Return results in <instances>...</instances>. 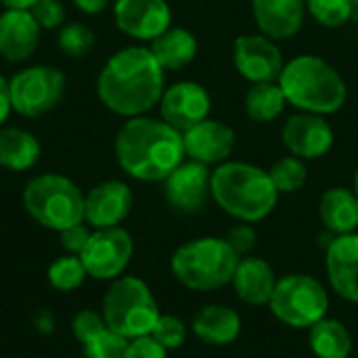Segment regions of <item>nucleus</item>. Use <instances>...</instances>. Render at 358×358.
Masks as SVG:
<instances>
[{"label":"nucleus","instance_id":"13","mask_svg":"<svg viewBox=\"0 0 358 358\" xmlns=\"http://www.w3.org/2000/svg\"><path fill=\"white\" fill-rule=\"evenodd\" d=\"M281 138L292 155L300 159H319L334 147V128L325 115L300 111L285 120Z\"/></svg>","mask_w":358,"mask_h":358},{"label":"nucleus","instance_id":"43","mask_svg":"<svg viewBox=\"0 0 358 358\" xmlns=\"http://www.w3.org/2000/svg\"><path fill=\"white\" fill-rule=\"evenodd\" d=\"M352 191H355V195L358 197V170L357 174H355V187H352Z\"/></svg>","mask_w":358,"mask_h":358},{"label":"nucleus","instance_id":"22","mask_svg":"<svg viewBox=\"0 0 358 358\" xmlns=\"http://www.w3.org/2000/svg\"><path fill=\"white\" fill-rule=\"evenodd\" d=\"M191 329L208 346H229L241 334V317L224 304H206L191 321Z\"/></svg>","mask_w":358,"mask_h":358},{"label":"nucleus","instance_id":"5","mask_svg":"<svg viewBox=\"0 0 358 358\" xmlns=\"http://www.w3.org/2000/svg\"><path fill=\"white\" fill-rule=\"evenodd\" d=\"M237 252L222 237H199L182 243L170 260L178 283L195 292H214L233 281Z\"/></svg>","mask_w":358,"mask_h":358},{"label":"nucleus","instance_id":"39","mask_svg":"<svg viewBox=\"0 0 358 358\" xmlns=\"http://www.w3.org/2000/svg\"><path fill=\"white\" fill-rule=\"evenodd\" d=\"M13 111V103H10V88H8V80L0 73V128L4 126V122L8 120Z\"/></svg>","mask_w":358,"mask_h":358},{"label":"nucleus","instance_id":"36","mask_svg":"<svg viewBox=\"0 0 358 358\" xmlns=\"http://www.w3.org/2000/svg\"><path fill=\"white\" fill-rule=\"evenodd\" d=\"M224 239H227V243L237 252V256L243 258V256H248V254L254 250V245H256V231H254L252 224L241 222V224L233 227Z\"/></svg>","mask_w":358,"mask_h":358},{"label":"nucleus","instance_id":"25","mask_svg":"<svg viewBox=\"0 0 358 358\" xmlns=\"http://www.w3.org/2000/svg\"><path fill=\"white\" fill-rule=\"evenodd\" d=\"M38 138L23 128H0V166L10 172H25L40 159Z\"/></svg>","mask_w":358,"mask_h":358},{"label":"nucleus","instance_id":"18","mask_svg":"<svg viewBox=\"0 0 358 358\" xmlns=\"http://www.w3.org/2000/svg\"><path fill=\"white\" fill-rule=\"evenodd\" d=\"M325 268L331 289L358 304V233L338 235L325 250Z\"/></svg>","mask_w":358,"mask_h":358},{"label":"nucleus","instance_id":"3","mask_svg":"<svg viewBox=\"0 0 358 358\" xmlns=\"http://www.w3.org/2000/svg\"><path fill=\"white\" fill-rule=\"evenodd\" d=\"M210 195L229 216L254 224L264 220L279 201L268 170L248 162H224L210 178Z\"/></svg>","mask_w":358,"mask_h":358},{"label":"nucleus","instance_id":"30","mask_svg":"<svg viewBox=\"0 0 358 358\" xmlns=\"http://www.w3.org/2000/svg\"><path fill=\"white\" fill-rule=\"evenodd\" d=\"M59 48L69 57H84L94 46V31L84 23H67L59 31Z\"/></svg>","mask_w":358,"mask_h":358},{"label":"nucleus","instance_id":"16","mask_svg":"<svg viewBox=\"0 0 358 358\" xmlns=\"http://www.w3.org/2000/svg\"><path fill=\"white\" fill-rule=\"evenodd\" d=\"M132 189L122 180H105L84 195V220L94 229L120 227L132 210Z\"/></svg>","mask_w":358,"mask_h":358},{"label":"nucleus","instance_id":"32","mask_svg":"<svg viewBox=\"0 0 358 358\" xmlns=\"http://www.w3.org/2000/svg\"><path fill=\"white\" fill-rule=\"evenodd\" d=\"M130 340L105 327L90 342L84 344L86 358H126Z\"/></svg>","mask_w":358,"mask_h":358},{"label":"nucleus","instance_id":"41","mask_svg":"<svg viewBox=\"0 0 358 358\" xmlns=\"http://www.w3.org/2000/svg\"><path fill=\"white\" fill-rule=\"evenodd\" d=\"M38 0H0L4 8H19V10H29Z\"/></svg>","mask_w":358,"mask_h":358},{"label":"nucleus","instance_id":"38","mask_svg":"<svg viewBox=\"0 0 358 358\" xmlns=\"http://www.w3.org/2000/svg\"><path fill=\"white\" fill-rule=\"evenodd\" d=\"M126 358H168V350L151 336H143L130 340Z\"/></svg>","mask_w":358,"mask_h":358},{"label":"nucleus","instance_id":"19","mask_svg":"<svg viewBox=\"0 0 358 358\" xmlns=\"http://www.w3.org/2000/svg\"><path fill=\"white\" fill-rule=\"evenodd\" d=\"M40 31L42 27L29 10L6 8L0 15V55L10 63L29 59L38 48Z\"/></svg>","mask_w":358,"mask_h":358},{"label":"nucleus","instance_id":"11","mask_svg":"<svg viewBox=\"0 0 358 358\" xmlns=\"http://www.w3.org/2000/svg\"><path fill=\"white\" fill-rule=\"evenodd\" d=\"M233 63L239 76L252 84L277 82L285 65L275 40L264 34L239 36L233 44Z\"/></svg>","mask_w":358,"mask_h":358},{"label":"nucleus","instance_id":"6","mask_svg":"<svg viewBox=\"0 0 358 358\" xmlns=\"http://www.w3.org/2000/svg\"><path fill=\"white\" fill-rule=\"evenodd\" d=\"M101 315L111 331L124 336L126 340H136L151 336L162 313L151 287L143 279L117 277L111 281L103 298Z\"/></svg>","mask_w":358,"mask_h":358},{"label":"nucleus","instance_id":"26","mask_svg":"<svg viewBox=\"0 0 358 358\" xmlns=\"http://www.w3.org/2000/svg\"><path fill=\"white\" fill-rule=\"evenodd\" d=\"M308 344L317 358H348L352 352V336L338 319H321L308 331Z\"/></svg>","mask_w":358,"mask_h":358},{"label":"nucleus","instance_id":"37","mask_svg":"<svg viewBox=\"0 0 358 358\" xmlns=\"http://www.w3.org/2000/svg\"><path fill=\"white\" fill-rule=\"evenodd\" d=\"M61 237V245L67 254H73V256H80L82 250L86 248L88 239H90V231L84 227V222L80 224H73V227H67L59 233Z\"/></svg>","mask_w":358,"mask_h":358},{"label":"nucleus","instance_id":"31","mask_svg":"<svg viewBox=\"0 0 358 358\" xmlns=\"http://www.w3.org/2000/svg\"><path fill=\"white\" fill-rule=\"evenodd\" d=\"M306 8L325 27H340L350 21V0H306Z\"/></svg>","mask_w":358,"mask_h":358},{"label":"nucleus","instance_id":"33","mask_svg":"<svg viewBox=\"0 0 358 358\" xmlns=\"http://www.w3.org/2000/svg\"><path fill=\"white\" fill-rule=\"evenodd\" d=\"M151 338L157 340L166 350H176L187 342V325L174 315H159Z\"/></svg>","mask_w":358,"mask_h":358},{"label":"nucleus","instance_id":"28","mask_svg":"<svg viewBox=\"0 0 358 358\" xmlns=\"http://www.w3.org/2000/svg\"><path fill=\"white\" fill-rule=\"evenodd\" d=\"M268 176L279 193H296L306 185L308 170H306L304 159L296 155H287V157L277 159L268 168Z\"/></svg>","mask_w":358,"mask_h":358},{"label":"nucleus","instance_id":"34","mask_svg":"<svg viewBox=\"0 0 358 358\" xmlns=\"http://www.w3.org/2000/svg\"><path fill=\"white\" fill-rule=\"evenodd\" d=\"M105 327H107V325H105L103 315H99V313H94V310H90V308L80 310V313L73 317V321H71V331H73V336H76V340H78L80 344L90 342V340H92L96 334H101Z\"/></svg>","mask_w":358,"mask_h":358},{"label":"nucleus","instance_id":"35","mask_svg":"<svg viewBox=\"0 0 358 358\" xmlns=\"http://www.w3.org/2000/svg\"><path fill=\"white\" fill-rule=\"evenodd\" d=\"M29 13L42 29H55L65 21V6L61 4V0H38L29 8Z\"/></svg>","mask_w":358,"mask_h":358},{"label":"nucleus","instance_id":"20","mask_svg":"<svg viewBox=\"0 0 358 358\" xmlns=\"http://www.w3.org/2000/svg\"><path fill=\"white\" fill-rule=\"evenodd\" d=\"M254 21L271 40L294 38L306 17V0H252Z\"/></svg>","mask_w":358,"mask_h":358},{"label":"nucleus","instance_id":"2","mask_svg":"<svg viewBox=\"0 0 358 358\" xmlns=\"http://www.w3.org/2000/svg\"><path fill=\"white\" fill-rule=\"evenodd\" d=\"M115 157L120 168L136 180H166L187 157L182 132L164 120L128 117L115 136Z\"/></svg>","mask_w":358,"mask_h":358},{"label":"nucleus","instance_id":"15","mask_svg":"<svg viewBox=\"0 0 358 358\" xmlns=\"http://www.w3.org/2000/svg\"><path fill=\"white\" fill-rule=\"evenodd\" d=\"M185 155L203 166L224 164L235 149V130L218 120H203L182 132Z\"/></svg>","mask_w":358,"mask_h":358},{"label":"nucleus","instance_id":"4","mask_svg":"<svg viewBox=\"0 0 358 358\" xmlns=\"http://www.w3.org/2000/svg\"><path fill=\"white\" fill-rule=\"evenodd\" d=\"M277 82L285 92L287 103L306 113H336L348 99L342 73L315 55H300L285 63Z\"/></svg>","mask_w":358,"mask_h":358},{"label":"nucleus","instance_id":"40","mask_svg":"<svg viewBox=\"0 0 358 358\" xmlns=\"http://www.w3.org/2000/svg\"><path fill=\"white\" fill-rule=\"evenodd\" d=\"M73 4L86 13V15H96L101 10H105V6L109 4V0H73Z\"/></svg>","mask_w":358,"mask_h":358},{"label":"nucleus","instance_id":"21","mask_svg":"<svg viewBox=\"0 0 358 358\" xmlns=\"http://www.w3.org/2000/svg\"><path fill=\"white\" fill-rule=\"evenodd\" d=\"M277 281L279 279L275 275V268L264 258L243 256L239 258L231 285L235 287V294L241 302L250 306H268Z\"/></svg>","mask_w":358,"mask_h":358},{"label":"nucleus","instance_id":"23","mask_svg":"<svg viewBox=\"0 0 358 358\" xmlns=\"http://www.w3.org/2000/svg\"><path fill=\"white\" fill-rule=\"evenodd\" d=\"M319 218L334 235H350L358 229V197L352 189H327L319 201Z\"/></svg>","mask_w":358,"mask_h":358},{"label":"nucleus","instance_id":"14","mask_svg":"<svg viewBox=\"0 0 358 358\" xmlns=\"http://www.w3.org/2000/svg\"><path fill=\"white\" fill-rule=\"evenodd\" d=\"M115 25L130 38L151 42L172 27V10L166 0H115Z\"/></svg>","mask_w":358,"mask_h":358},{"label":"nucleus","instance_id":"24","mask_svg":"<svg viewBox=\"0 0 358 358\" xmlns=\"http://www.w3.org/2000/svg\"><path fill=\"white\" fill-rule=\"evenodd\" d=\"M149 50L164 71H178L195 59L197 38L185 27H168L162 36L151 40Z\"/></svg>","mask_w":358,"mask_h":358},{"label":"nucleus","instance_id":"1","mask_svg":"<svg viewBox=\"0 0 358 358\" xmlns=\"http://www.w3.org/2000/svg\"><path fill=\"white\" fill-rule=\"evenodd\" d=\"M164 90V69L145 46H128L111 55L96 80L103 105L124 117L151 111L159 105Z\"/></svg>","mask_w":358,"mask_h":358},{"label":"nucleus","instance_id":"17","mask_svg":"<svg viewBox=\"0 0 358 358\" xmlns=\"http://www.w3.org/2000/svg\"><path fill=\"white\" fill-rule=\"evenodd\" d=\"M210 178H212V172L208 170V166L193 162V159L182 162L164 180L166 182L164 191H166L168 203L187 214L201 210L210 195Z\"/></svg>","mask_w":358,"mask_h":358},{"label":"nucleus","instance_id":"10","mask_svg":"<svg viewBox=\"0 0 358 358\" xmlns=\"http://www.w3.org/2000/svg\"><path fill=\"white\" fill-rule=\"evenodd\" d=\"M134 254V243L128 231L120 227L96 229L90 233L86 248L80 254V260L88 277L99 281H113L122 277Z\"/></svg>","mask_w":358,"mask_h":358},{"label":"nucleus","instance_id":"29","mask_svg":"<svg viewBox=\"0 0 358 358\" xmlns=\"http://www.w3.org/2000/svg\"><path fill=\"white\" fill-rule=\"evenodd\" d=\"M86 277H88V273H86L80 256H73V254L61 256L48 266V283L57 292H73L84 283Z\"/></svg>","mask_w":358,"mask_h":358},{"label":"nucleus","instance_id":"27","mask_svg":"<svg viewBox=\"0 0 358 358\" xmlns=\"http://www.w3.org/2000/svg\"><path fill=\"white\" fill-rule=\"evenodd\" d=\"M243 105H245V113L250 115V120L266 124V122L277 120L283 113L287 99L279 82H262V84H254L248 90Z\"/></svg>","mask_w":358,"mask_h":358},{"label":"nucleus","instance_id":"7","mask_svg":"<svg viewBox=\"0 0 358 358\" xmlns=\"http://www.w3.org/2000/svg\"><path fill=\"white\" fill-rule=\"evenodd\" d=\"M23 206L38 224L57 233L84 222V193L61 174L31 178L23 189Z\"/></svg>","mask_w":358,"mask_h":358},{"label":"nucleus","instance_id":"8","mask_svg":"<svg viewBox=\"0 0 358 358\" xmlns=\"http://www.w3.org/2000/svg\"><path fill=\"white\" fill-rule=\"evenodd\" d=\"M268 308L283 325L294 329H310L327 317L329 294L319 279L294 273L277 281Z\"/></svg>","mask_w":358,"mask_h":358},{"label":"nucleus","instance_id":"42","mask_svg":"<svg viewBox=\"0 0 358 358\" xmlns=\"http://www.w3.org/2000/svg\"><path fill=\"white\" fill-rule=\"evenodd\" d=\"M350 21L358 23V0H350Z\"/></svg>","mask_w":358,"mask_h":358},{"label":"nucleus","instance_id":"9","mask_svg":"<svg viewBox=\"0 0 358 358\" xmlns=\"http://www.w3.org/2000/svg\"><path fill=\"white\" fill-rule=\"evenodd\" d=\"M13 111L23 117H40L52 111L65 94V76L50 65H31L8 80Z\"/></svg>","mask_w":358,"mask_h":358},{"label":"nucleus","instance_id":"12","mask_svg":"<svg viewBox=\"0 0 358 358\" xmlns=\"http://www.w3.org/2000/svg\"><path fill=\"white\" fill-rule=\"evenodd\" d=\"M212 111V99L210 92L191 80L176 82L170 88L164 90L159 101V115L166 124L176 128L178 132H185L199 122L208 120Z\"/></svg>","mask_w":358,"mask_h":358}]
</instances>
